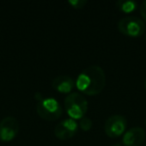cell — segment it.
I'll return each mask as SVG.
<instances>
[{
	"instance_id": "cell-2",
	"label": "cell",
	"mask_w": 146,
	"mask_h": 146,
	"mask_svg": "<svg viewBox=\"0 0 146 146\" xmlns=\"http://www.w3.org/2000/svg\"><path fill=\"white\" fill-rule=\"evenodd\" d=\"M64 107L71 119H81L87 113L88 101L83 94L79 92H72L65 97Z\"/></svg>"
},
{
	"instance_id": "cell-5",
	"label": "cell",
	"mask_w": 146,
	"mask_h": 146,
	"mask_svg": "<svg viewBox=\"0 0 146 146\" xmlns=\"http://www.w3.org/2000/svg\"><path fill=\"white\" fill-rule=\"evenodd\" d=\"M127 128V119L123 115L113 114L109 116L104 124V132L110 138H117L123 135Z\"/></svg>"
},
{
	"instance_id": "cell-8",
	"label": "cell",
	"mask_w": 146,
	"mask_h": 146,
	"mask_svg": "<svg viewBox=\"0 0 146 146\" xmlns=\"http://www.w3.org/2000/svg\"><path fill=\"white\" fill-rule=\"evenodd\" d=\"M146 132L140 126H135L128 129L122 137V144L124 146H141L145 141Z\"/></svg>"
},
{
	"instance_id": "cell-14",
	"label": "cell",
	"mask_w": 146,
	"mask_h": 146,
	"mask_svg": "<svg viewBox=\"0 0 146 146\" xmlns=\"http://www.w3.org/2000/svg\"><path fill=\"white\" fill-rule=\"evenodd\" d=\"M34 99L37 101V103L40 101H42L43 99H44V97H43V94L41 93V92H36V93L34 94Z\"/></svg>"
},
{
	"instance_id": "cell-4",
	"label": "cell",
	"mask_w": 146,
	"mask_h": 146,
	"mask_svg": "<svg viewBox=\"0 0 146 146\" xmlns=\"http://www.w3.org/2000/svg\"><path fill=\"white\" fill-rule=\"evenodd\" d=\"M117 27L121 34L132 38L142 36L145 32V22L136 16H126L121 18L118 21Z\"/></svg>"
},
{
	"instance_id": "cell-18",
	"label": "cell",
	"mask_w": 146,
	"mask_h": 146,
	"mask_svg": "<svg viewBox=\"0 0 146 146\" xmlns=\"http://www.w3.org/2000/svg\"><path fill=\"white\" fill-rule=\"evenodd\" d=\"M145 146H146V143H145Z\"/></svg>"
},
{
	"instance_id": "cell-15",
	"label": "cell",
	"mask_w": 146,
	"mask_h": 146,
	"mask_svg": "<svg viewBox=\"0 0 146 146\" xmlns=\"http://www.w3.org/2000/svg\"><path fill=\"white\" fill-rule=\"evenodd\" d=\"M111 146H122V145H121V143H115V144H113V145H111Z\"/></svg>"
},
{
	"instance_id": "cell-6",
	"label": "cell",
	"mask_w": 146,
	"mask_h": 146,
	"mask_svg": "<svg viewBox=\"0 0 146 146\" xmlns=\"http://www.w3.org/2000/svg\"><path fill=\"white\" fill-rule=\"evenodd\" d=\"M19 132V122L13 116H6L0 121V140L9 142L17 136Z\"/></svg>"
},
{
	"instance_id": "cell-16",
	"label": "cell",
	"mask_w": 146,
	"mask_h": 146,
	"mask_svg": "<svg viewBox=\"0 0 146 146\" xmlns=\"http://www.w3.org/2000/svg\"><path fill=\"white\" fill-rule=\"evenodd\" d=\"M144 87H145V90H146V80H145V82H144Z\"/></svg>"
},
{
	"instance_id": "cell-12",
	"label": "cell",
	"mask_w": 146,
	"mask_h": 146,
	"mask_svg": "<svg viewBox=\"0 0 146 146\" xmlns=\"http://www.w3.org/2000/svg\"><path fill=\"white\" fill-rule=\"evenodd\" d=\"M68 4L70 5L72 8L79 10V9L84 8V6L87 4V1H86V0H69Z\"/></svg>"
},
{
	"instance_id": "cell-17",
	"label": "cell",
	"mask_w": 146,
	"mask_h": 146,
	"mask_svg": "<svg viewBox=\"0 0 146 146\" xmlns=\"http://www.w3.org/2000/svg\"><path fill=\"white\" fill-rule=\"evenodd\" d=\"M144 123H145V126H146V119H145V121H144Z\"/></svg>"
},
{
	"instance_id": "cell-13",
	"label": "cell",
	"mask_w": 146,
	"mask_h": 146,
	"mask_svg": "<svg viewBox=\"0 0 146 146\" xmlns=\"http://www.w3.org/2000/svg\"><path fill=\"white\" fill-rule=\"evenodd\" d=\"M139 11H140V14H141L142 18H143V21L146 22V0L140 4Z\"/></svg>"
},
{
	"instance_id": "cell-11",
	"label": "cell",
	"mask_w": 146,
	"mask_h": 146,
	"mask_svg": "<svg viewBox=\"0 0 146 146\" xmlns=\"http://www.w3.org/2000/svg\"><path fill=\"white\" fill-rule=\"evenodd\" d=\"M92 125H93L92 120L90 119L89 117H86V116H84L83 118H81L79 121V124H78V126L81 128L82 131H85V132L89 131V130L92 128Z\"/></svg>"
},
{
	"instance_id": "cell-7",
	"label": "cell",
	"mask_w": 146,
	"mask_h": 146,
	"mask_svg": "<svg viewBox=\"0 0 146 146\" xmlns=\"http://www.w3.org/2000/svg\"><path fill=\"white\" fill-rule=\"evenodd\" d=\"M79 126L75 120L66 118L57 123L54 128V135L60 140H68L74 137L77 133Z\"/></svg>"
},
{
	"instance_id": "cell-9",
	"label": "cell",
	"mask_w": 146,
	"mask_h": 146,
	"mask_svg": "<svg viewBox=\"0 0 146 146\" xmlns=\"http://www.w3.org/2000/svg\"><path fill=\"white\" fill-rule=\"evenodd\" d=\"M52 87L59 93L70 94L75 87V80L68 75H59L52 80Z\"/></svg>"
},
{
	"instance_id": "cell-10",
	"label": "cell",
	"mask_w": 146,
	"mask_h": 146,
	"mask_svg": "<svg viewBox=\"0 0 146 146\" xmlns=\"http://www.w3.org/2000/svg\"><path fill=\"white\" fill-rule=\"evenodd\" d=\"M138 7L139 5L134 0H118L116 2V8L123 13L134 12Z\"/></svg>"
},
{
	"instance_id": "cell-1",
	"label": "cell",
	"mask_w": 146,
	"mask_h": 146,
	"mask_svg": "<svg viewBox=\"0 0 146 146\" xmlns=\"http://www.w3.org/2000/svg\"><path fill=\"white\" fill-rule=\"evenodd\" d=\"M106 85V75L104 70L98 65H90L78 74L75 80V87L88 96L101 93Z\"/></svg>"
},
{
	"instance_id": "cell-3",
	"label": "cell",
	"mask_w": 146,
	"mask_h": 146,
	"mask_svg": "<svg viewBox=\"0 0 146 146\" xmlns=\"http://www.w3.org/2000/svg\"><path fill=\"white\" fill-rule=\"evenodd\" d=\"M37 114L46 121H55L61 117L63 108L55 98H44L36 105Z\"/></svg>"
}]
</instances>
